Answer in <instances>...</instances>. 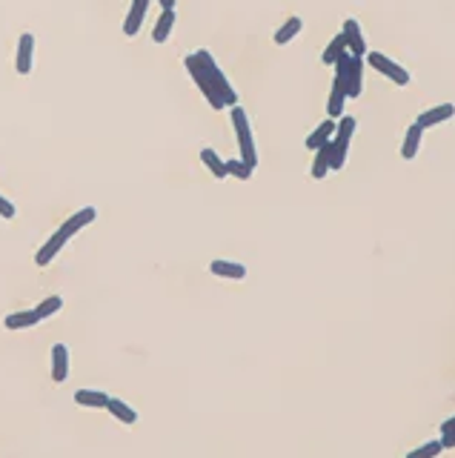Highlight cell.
<instances>
[{"instance_id":"f1b7e54d","label":"cell","mask_w":455,"mask_h":458,"mask_svg":"<svg viewBox=\"0 0 455 458\" xmlns=\"http://www.w3.org/2000/svg\"><path fill=\"white\" fill-rule=\"evenodd\" d=\"M441 447H444V450H455V430L441 435Z\"/></svg>"},{"instance_id":"9c48e42d","label":"cell","mask_w":455,"mask_h":458,"mask_svg":"<svg viewBox=\"0 0 455 458\" xmlns=\"http://www.w3.org/2000/svg\"><path fill=\"white\" fill-rule=\"evenodd\" d=\"M452 115H455V103H438V106H432V109L421 112V115L416 117V123H418L421 129H432V127H438V123L449 120Z\"/></svg>"},{"instance_id":"8992f818","label":"cell","mask_w":455,"mask_h":458,"mask_svg":"<svg viewBox=\"0 0 455 458\" xmlns=\"http://www.w3.org/2000/svg\"><path fill=\"white\" fill-rule=\"evenodd\" d=\"M66 243H69V235H66L63 229H58V232H55V235H52V238H49L44 246L37 249L34 264H37V267H49V264H52V261L60 255V249H63Z\"/></svg>"},{"instance_id":"7a4b0ae2","label":"cell","mask_w":455,"mask_h":458,"mask_svg":"<svg viewBox=\"0 0 455 458\" xmlns=\"http://www.w3.org/2000/svg\"><path fill=\"white\" fill-rule=\"evenodd\" d=\"M195 58H198L200 69L206 72V77L212 80V87L218 89V95H221L224 106H238V92H235V87L229 83V77L224 75V69L218 66V61L212 58V52H210V49H198V52H195Z\"/></svg>"},{"instance_id":"5b68a950","label":"cell","mask_w":455,"mask_h":458,"mask_svg":"<svg viewBox=\"0 0 455 458\" xmlns=\"http://www.w3.org/2000/svg\"><path fill=\"white\" fill-rule=\"evenodd\" d=\"M364 58H366V63H369L372 69H376V72H381L384 77H390V80L395 83V87H406V83L412 80L409 72H406L404 66H398L392 58H387L384 52H366Z\"/></svg>"},{"instance_id":"d6986e66","label":"cell","mask_w":455,"mask_h":458,"mask_svg":"<svg viewBox=\"0 0 455 458\" xmlns=\"http://www.w3.org/2000/svg\"><path fill=\"white\" fill-rule=\"evenodd\" d=\"M106 409L115 415V419H117L120 424H135V421H138V412H135V407H129L127 401H120V398H109Z\"/></svg>"},{"instance_id":"7402d4cb","label":"cell","mask_w":455,"mask_h":458,"mask_svg":"<svg viewBox=\"0 0 455 458\" xmlns=\"http://www.w3.org/2000/svg\"><path fill=\"white\" fill-rule=\"evenodd\" d=\"M37 324H40V318H37V312H34V310L12 312V315H6V321H4V326H6V329H29V326H37Z\"/></svg>"},{"instance_id":"30bf717a","label":"cell","mask_w":455,"mask_h":458,"mask_svg":"<svg viewBox=\"0 0 455 458\" xmlns=\"http://www.w3.org/2000/svg\"><path fill=\"white\" fill-rule=\"evenodd\" d=\"M146 9H149V0H132V6H129V15L127 20H123V34L127 37H135L143 26V18H146Z\"/></svg>"},{"instance_id":"277c9868","label":"cell","mask_w":455,"mask_h":458,"mask_svg":"<svg viewBox=\"0 0 455 458\" xmlns=\"http://www.w3.org/2000/svg\"><path fill=\"white\" fill-rule=\"evenodd\" d=\"M184 63H186V72H189L192 83H195V87L200 89V95L206 98V103H210L212 109H218V112H221V109H226V106H224V101H221V95H218V89L212 87V80L206 77V72L200 69V63H198L195 52H192V55H186V61H184Z\"/></svg>"},{"instance_id":"4316f807","label":"cell","mask_w":455,"mask_h":458,"mask_svg":"<svg viewBox=\"0 0 455 458\" xmlns=\"http://www.w3.org/2000/svg\"><path fill=\"white\" fill-rule=\"evenodd\" d=\"M226 163V175H232V178H238V181H250L252 178V166H246L241 158H232V160H224Z\"/></svg>"},{"instance_id":"9a60e30c","label":"cell","mask_w":455,"mask_h":458,"mask_svg":"<svg viewBox=\"0 0 455 458\" xmlns=\"http://www.w3.org/2000/svg\"><path fill=\"white\" fill-rule=\"evenodd\" d=\"M333 135H335V120H333V117H329V120H321L318 127L309 132V138H307V149H309V152L321 149L323 144L333 141Z\"/></svg>"},{"instance_id":"3957f363","label":"cell","mask_w":455,"mask_h":458,"mask_svg":"<svg viewBox=\"0 0 455 458\" xmlns=\"http://www.w3.org/2000/svg\"><path fill=\"white\" fill-rule=\"evenodd\" d=\"M232 109V127H235V138H238V149H241V160L246 166H258V149H255V138H252V127L250 117H246L243 106H229Z\"/></svg>"},{"instance_id":"f546056e","label":"cell","mask_w":455,"mask_h":458,"mask_svg":"<svg viewBox=\"0 0 455 458\" xmlns=\"http://www.w3.org/2000/svg\"><path fill=\"white\" fill-rule=\"evenodd\" d=\"M452 430H455V415H452V419H447V421L441 424V435H444V433H452Z\"/></svg>"},{"instance_id":"ba28073f","label":"cell","mask_w":455,"mask_h":458,"mask_svg":"<svg viewBox=\"0 0 455 458\" xmlns=\"http://www.w3.org/2000/svg\"><path fill=\"white\" fill-rule=\"evenodd\" d=\"M344 40H347V52L355 55V58H364L366 55V40H364V32H361V23L355 18L344 20V29H341Z\"/></svg>"},{"instance_id":"ffe728a7","label":"cell","mask_w":455,"mask_h":458,"mask_svg":"<svg viewBox=\"0 0 455 458\" xmlns=\"http://www.w3.org/2000/svg\"><path fill=\"white\" fill-rule=\"evenodd\" d=\"M200 163H203L215 178H226V163H224V158H221L215 149L203 146V149H200Z\"/></svg>"},{"instance_id":"52a82bcc","label":"cell","mask_w":455,"mask_h":458,"mask_svg":"<svg viewBox=\"0 0 455 458\" xmlns=\"http://www.w3.org/2000/svg\"><path fill=\"white\" fill-rule=\"evenodd\" d=\"M32 63H34V34L32 32H23L20 40H18V52H15V69H18V75H29L32 72Z\"/></svg>"},{"instance_id":"4fadbf2b","label":"cell","mask_w":455,"mask_h":458,"mask_svg":"<svg viewBox=\"0 0 455 458\" xmlns=\"http://www.w3.org/2000/svg\"><path fill=\"white\" fill-rule=\"evenodd\" d=\"M210 272L218 278H226V281H243L246 278V267L238 261H226V258H215L210 264Z\"/></svg>"},{"instance_id":"e0dca14e","label":"cell","mask_w":455,"mask_h":458,"mask_svg":"<svg viewBox=\"0 0 455 458\" xmlns=\"http://www.w3.org/2000/svg\"><path fill=\"white\" fill-rule=\"evenodd\" d=\"M175 29V9H163L160 18L155 20V29H152V40L155 44H167L169 34Z\"/></svg>"},{"instance_id":"8fae6325","label":"cell","mask_w":455,"mask_h":458,"mask_svg":"<svg viewBox=\"0 0 455 458\" xmlns=\"http://www.w3.org/2000/svg\"><path fill=\"white\" fill-rule=\"evenodd\" d=\"M95 215H98V210H95V206H84V210H77L75 215H69L63 224H60V229L72 238V235H77L80 229H84V227H89L92 221H95Z\"/></svg>"},{"instance_id":"5bb4252c","label":"cell","mask_w":455,"mask_h":458,"mask_svg":"<svg viewBox=\"0 0 455 458\" xmlns=\"http://www.w3.org/2000/svg\"><path fill=\"white\" fill-rule=\"evenodd\" d=\"M69 379V350L66 344H55L52 347V381L63 384Z\"/></svg>"},{"instance_id":"ac0fdd59","label":"cell","mask_w":455,"mask_h":458,"mask_svg":"<svg viewBox=\"0 0 455 458\" xmlns=\"http://www.w3.org/2000/svg\"><path fill=\"white\" fill-rule=\"evenodd\" d=\"M75 404L80 407H92V409H103L109 404V395L103 390H77L75 393Z\"/></svg>"},{"instance_id":"484cf974","label":"cell","mask_w":455,"mask_h":458,"mask_svg":"<svg viewBox=\"0 0 455 458\" xmlns=\"http://www.w3.org/2000/svg\"><path fill=\"white\" fill-rule=\"evenodd\" d=\"M441 452H444L441 438H435V441H427V444H421V447H416V450H409L406 458H438Z\"/></svg>"},{"instance_id":"6da1fadb","label":"cell","mask_w":455,"mask_h":458,"mask_svg":"<svg viewBox=\"0 0 455 458\" xmlns=\"http://www.w3.org/2000/svg\"><path fill=\"white\" fill-rule=\"evenodd\" d=\"M355 117L352 115H341L335 120V135L329 141V170H344L347 155H350V141L355 135Z\"/></svg>"},{"instance_id":"4dcf8cb0","label":"cell","mask_w":455,"mask_h":458,"mask_svg":"<svg viewBox=\"0 0 455 458\" xmlns=\"http://www.w3.org/2000/svg\"><path fill=\"white\" fill-rule=\"evenodd\" d=\"M160 9H175V0H158Z\"/></svg>"},{"instance_id":"7c38bea8","label":"cell","mask_w":455,"mask_h":458,"mask_svg":"<svg viewBox=\"0 0 455 458\" xmlns=\"http://www.w3.org/2000/svg\"><path fill=\"white\" fill-rule=\"evenodd\" d=\"M364 89V58H350L347 66V98H358Z\"/></svg>"},{"instance_id":"d4e9b609","label":"cell","mask_w":455,"mask_h":458,"mask_svg":"<svg viewBox=\"0 0 455 458\" xmlns=\"http://www.w3.org/2000/svg\"><path fill=\"white\" fill-rule=\"evenodd\" d=\"M63 310V298L60 295H49V298H44L37 307H34V312H37V318L40 321H46V318H52L55 312H60Z\"/></svg>"},{"instance_id":"603a6c76","label":"cell","mask_w":455,"mask_h":458,"mask_svg":"<svg viewBox=\"0 0 455 458\" xmlns=\"http://www.w3.org/2000/svg\"><path fill=\"white\" fill-rule=\"evenodd\" d=\"M329 172V144H323L321 149H315V158H312V170H309V175L315 178V181H321V178H326Z\"/></svg>"},{"instance_id":"83f0119b","label":"cell","mask_w":455,"mask_h":458,"mask_svg":"<svg viewBox=\"0 0 455 458\" xmlns=\"http://www.w3.org/2000/svg\"><path fill=\"white\" fill-rule=\"evenodd\" d=\"M18 215V206L9 201V198H4L0 195V218H6V221H12Z\"/></svg>"},{"instance_id":"44dd1931","label":"cell","mask_w":455,"mask_h":458,"mask_svg":"<svg viewBox=\"0 0 455 458\" xmlns=\"http://www.w3.org/2000/svg\"><path fill=\"white\" fill-rule=\"evenodd\" d=\"M301 29H304V20H301L298 15H293V18H289V20H286V23H283V26L275 32V37H272V40H275L278 46H286L293 37H298V32H301Z\"/></svg>"},{"instance_id":"cb8c5ba5","label":"cell","mask_w":455,"mask_h":458,"mask_svg":"<svg viewBox=\"0 0 455 458\" xmlns=\"http://www.w3.org/2000/svg\"><path fill=\"white\" fill-rule=\"evenodd\" d=\"M344 52H347V40H344V34L338 32V34H335V37H333V40H329V44H326V49H323L321 61H323L326 66H333V63H335V61H338Z\"/></svg>"},{"instance_id":"2e32d148","label":"cell","mask_w":455,"mask_h":458,"mask_svg":"<svg viewBox=\"0 0 455 458\" xmlns=\"http://www.w3.org/2000/svg\"><path fill=\"white\" fill-rule=\"evenodd\" d=\"M421 138H424V129L418 127V123H409V129H406V135H404V144H401V158H404V160H412V158L418 155Z\"/></svg>"}]
</instances>
